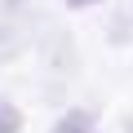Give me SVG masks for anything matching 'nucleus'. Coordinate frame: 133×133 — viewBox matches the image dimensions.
<instances>
[{
  "label": "nucleus",
  "instance_id": "f257e3e1",
  "mask_svg": "<svg viewBox=\"0 0 133 133\" xmlns=\"http://www.w3.org/2000/svg\"><path fill=\"white\" fill-rule=\"evenodd\" d=\"M53 133H93V115L89 111H71V115H62Z\"/></svg>",
  "mask_w": 133,
  "mask_h": 133
},
{
  "label": "nucleus",
  "instance_id": "f03ea898",
  "mask_svg": "<svg viewBox=\"0 0 133 133\" xmlns=\"http://www.w3.org/2000/svg\"><path fill=\"white\" fill-rule=\"evenodd\" d=\"M18 129H22V115H18V107L0 102V133H18Z\"/></svg>",
  "mask_w": 133,
  "mask_h": 133
},
{
  "label": "nucleus",
  "instance_id": "7ed1b4c3",
  "mask_svg": "<svg viewBox=\"0 0 133 133\" xmlns=\"http://www.w3.org/2000/svg\"><path fill=\"white\" fill-rule=\"evenodd\" d=\"M111 40H115V44H124V40H129V22H124V18H115V22H111Z\"/></svg>",
  "mask_w": 133,
  "mask_h": 133
},
{
  "label": "nucleus",
  "instance_id": "20e7f679",
  "mask_svg": "<svg viewBox=\"0 0 133 133\" xmlns=\"http://www.w3.org/2000/svg\"><path fill=\"white\" fill-rule=\"evenodd\" d=\"M5 40H14V36H5V31H0V44H5ZM18 44H9V49H0V58H5V53H14Z\"/></svg>",
  "mask_w": 133,
  "mask_h": 133
},
{
  "label": "nucleus",
  "instance_id": "39448f33",
  "mask_svg": "<svg viewBox=\"0 0 133 133\" xmlns=\"http://www.w3.org/2000/svg\"><path fill=\"white\" fill-rule=\"evenodd\" d=\"M71 5H76V9H84V5H102V0H71Z\"/></svg>",
  "mask_w": 133,
  "mask_h": 133
},
{
  "label": "nucleus",
  "instance_id": "423d86ee",
  "mask_svg": "<svg viewBox=\"0 0 133 133\" xmlns=\"http://www.w3.org/2000/svg\"><path fill=\"white\" fill-rule=\"evenodd\" d=\"M5 5H14V9H22V0H5Z\"/></svg>",
  "mask_w": 133,
  "mask_h": 133
}]
</instances>
